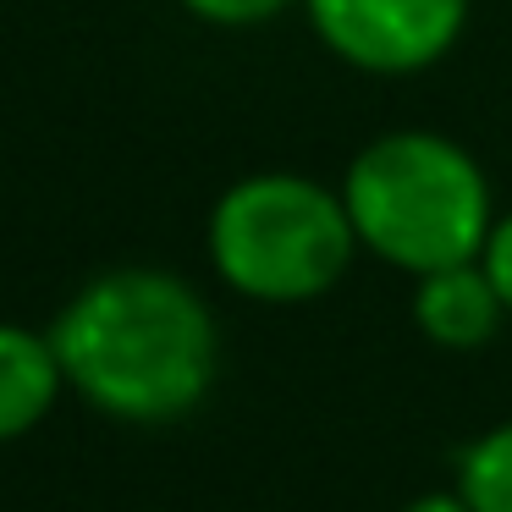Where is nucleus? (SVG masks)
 <instances>
[{"label": "nucleus", "mask_w": 512, "mask_h": 512, "mask_svg": "<svg viewBox=\"0 0 512 512\" xmlns=\"http://www.w3.org/2000/svg\"><path fill=\"white\" fill-rule=\"evenodd\" d=\"M67 391L122 424H177L215 391L221 325L188 276L116 265L89 276L50 320Z\"/></svg>", "instance_id": "f257e3e1"}, {"label": "nucleus", "mask_w": 512, "mask_h": 512, "mask_svg": "<svg viewBox=\"0 0 512 512\" xmlns=\"http://www.w3.org/2000/svg\"><path fill=\"white\" fill-rule=\"evenodd\" d=\"M336 188L353 215L358 248L408 281L479 259L501 215L485 160L441 127L375 133L353 149Z\"/></svg>", "instance_id": "f03ea898"}, {"label": "nucleus", "mask_w": 512, "mask_h": 512, "mask_svg": "<svg viewBox=\"0 0 512 512\" xmlns=\"http://www.w3.org/2000/svg\"><path fill=\"white\" fill-rule=\"evenodd\" d=\"M204 254L226 292L265 309H298L342 287L364 248L336 182L309 171H248L215 193Z\"/></svg>", "instance_id": "7ed1b4c3"}, {"label": "nucleus", "mask_w": 512, "mask_h": 512, "mask_svg": "<svg viewBox=\"0 0 512 512\" xmlns=\"http://www.w3.org/2000/svg\"><path fill=\"white\" fill-rule=\"evenodd\" d=\"M309 34L364 78L435 72L468 34L474 0H298Z\"/></svg>", "instance_id": "20e7f679"}, {"label": "nucleus", "mask_w": 512, "mask_h": 512, "mask_svg": "<svg viewBox=\"0 0 512 512\" xmlns=\"http://www.w3.org/2000/svg\"><path fill=\"white\" fill-rule=\"evenodd\" d=\"M408 320H413V331L430 347H441V353H479V347L496 342L512 314H507V303H501L496 281L485 276V265H479V259H463V265H441V270L413 276Z\"/></svg>", "instance_id": "39448f33"}, {"label": "nucleus", "mask_w": 512, "mask_h": 512, "mask_svg": "<svg viewBox=\"0 0 512 512\" xmlns=\"http://www.w3.org/2000/svg\"><path fill=\"white\" fill-rule=\"evenodd\" d=\"M67 391L50 331L0 320V446L34 435Z\"/></svg>", "instance_id": "423d86ee"}, {"label": "nucleus", "mask_w": 512, "mask_h": 512, "mask_svg": "<svg viewBox=\"0 0 512 512\" xmlns=\"http://www.w3.org/2000/svg\"><path fill=\"white\" fill-rule=\"evenodd\" d=\"M457 490L474 512H512V419L479 430L457 452Z\"/></svg>", "instance_id": "0eeeda50"}, {"label": "nucleus", "mask_w": 512, "mask_h": 512, "mask_svg": "<svg viewBox=\"0 0 512 512\" xmlns=\"http://www.w3.org/2000/svg\"><path fill=\"white\" fill-rule=\"evenodd\" d=\"M193 23H210V28H265L276 23L281 12H292L298 0H177Z\"/></svg>", "instance_id": "6e6552de"}, {"label": "nucleus", "mask_w": 512, "mask_h": 512, "mask_svg": "<svg viewBox=\"0 0 512 512\" xmlns=\"http://www.w3.org/2000/svg\"><path fill=\"white\" fill-rule=\"evenodd\" d=\"M479 265H485L490 281H496L501 303H507V314H512V210L496 215V226H490L485 248H479Z\"/></svg>", "instance_id": "1a4fd4ad"}, {"label": "nucleus", "mask_w": 512, "mask_h": 512, "mask_svg": "<svg viewBox=\"0 0 512 512\" xmlns=\"http://www.w3.org/2000/svg\"><path fill=\"white\" fill-rule=\"evenodd\" d=\"M397 512H474V507H468V501H463V490H424V496H413L408 501V507H397Z\"/></svg>", "instance_id": "9d476101"}]
</instances>
